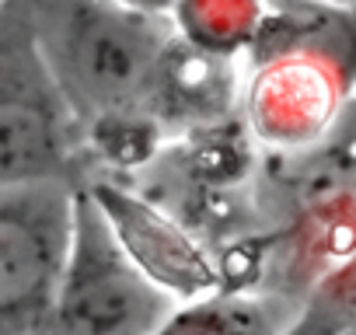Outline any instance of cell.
I'll list each match as a JSON object with an SVG mask.
<instances>
[{"instance_id": "cell-1", "label": "cell", "mask_w": 356, "mask_h": 335, "mask_svg": "<svg viewBox=\"0 0 356 335\" xmlns=\"http://www.w3.org/2000/svg\"><path fill=\"white\" fill-rule=\"evenodd\" d=\"M29 39L81 133L143 122L168 91L171 39L126 0H22Z\"/></svg>"}, {"instance_id": "cell-2", "label": "cell", "mask_w": 356, "mask_h": 335, "mask_svg": "<svg viewBox=\"0 0 356 335\" xmlns=\"http://www.w3.org/2000/svg\"><path fill=\"white\" fill-rule=\"evenodd\" d=\"M178 307L122 248L95 193L77 182L70 245L42 335H157Z\"/></svg>"}, {"instance_id": "cell-3", "label": "cell", "mask_w": 356, "mask_h": 335, "mask_svg": "<svg viewBox=\"0 0 356 335\" xmlns=\"http://www.w3.org/2000/svg\"><path fill=\"white\" fill-rule=\"evenodd\" d=\"M77 182L0 189V335H42L70 245Z\"/></svg>"}, {"instance_id": "cell-4", "label": "cell", "mask_w": 356, "mask_h": 335, "mask_svg": "<svg viewBox=\"0 0 356 335\" xmlns=\"http://www.w3.org/2000/svg\"><path fill=\"white\" fill-rule=\"evenodd\" d=\"M77 119L46 74L25 22L0 35V189L32 182H77Z\"/></svg>"}, {"instance_id": "cell-5", "label": "cell", "mask_w": 356, "mask_h": 335, "mask_svg": "<svg viewBox=\"0 0 356 335\" xmlns=\"http://www.w3.org/2000/svg\"><path fill=\"white\" fill-rule=\"evenodd\" d=\"M84 186L95 193L122 248L178 304H193L224 290V269L210 259L189 227L168 217L157 203L108 179H91Z\"/></svg>"}, {"instance_id": "cell-6", "label": "cell", "mask_w": 356, "mask_h": 335, "mask_svg": "<svg viewBox=\"0 0 356 335\" xmlns=\"http://www.w3.org/2000/svg\"><path fill=\"white\" fill-rule=\"evenodd\" d=\"M273 311L245 293H213L182 304L157 335H286Z\"/></svg>"}, {"instance_id": "cell-7", "label": "cell", "mask_w": 356, "mask_h": 335, "mask_svg": "<svg viewBox=\"0 0 356 335\" xmlns=\"http://www.w3.org/2000/svg\"><path fill=\"white\" fill-rule=\"evenodd\" d=\"M325 335H356V321H349V325H339V328H332V332H325Z\"/></svg>"}]
</instances>
